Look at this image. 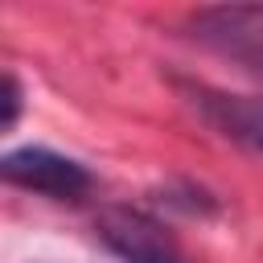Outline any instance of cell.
I'll return each mask as SVG.
<instances>
[{
    "label": "cell",
    "instance_id": "obj_1",
    "mask_svg": "<svg viewBox=\"0 0 263 263\" xmlns=\"http://www.w3.org/2000/svg\"><path fill=\"white\" fill-rule=\"evenodd\" d=\"M0 177L8 185L41 193L49 201H78L95 185V177L82 160H74L66 152H53V148H41V144H25V148L4 152L0 156Z\"/></svg>",
    "mask_w": 263,
    "mask_h": 263
},
{
    "label": "cell",
    "instance_id": "obj_2",
    "mask_svg": "<svg viewBox=\"0 0 263 263\" xmlns=\"http://www.w3.org/2000/svg\"><path fill=\"white\" fill-rule=\"evenodd\" d=\"M99 238L123 263H189V255L177 247V238L156 218L127 210V205H115L99 218Z\"/></svg>",
    "mask_w": 263,
    "mask_h": 263
},
{
    "label": "cell",
    "instance_id": "obj_3",
    "mask_svg": "<svg viewBox=\"0 0 263 263\" xmlns=\"http://www.w3.org/2000/svg\"><path fill=\"white\" fill-rule=\"evenodd\" d=\"M189 95L210 127H218L226 140L263 156V95H226L210 86H193Z\"/></svg>",
    "mask_w": 263,
    "mask_h": 263
},
{
    "label": "cell",
    "instance_id": "obj_4",
    "mask_svg": "<svg viewBox=\"0 0 263 263\" xmlns=\"http://www.w3.org/2000/svg\"><path fill=\"white\" fill-rule=\"evenodd\" d=\"M201 41L263 62V8H205L193 16Z\"/></svg>",
    "mask_w": 263,
    "mask_h": 263
},
{
    "label": "cell",
    "instance_id": "obj_5",
    "mask_svg": "<svg viewBox=\"0 0 263 263\" xmlns=\"http://www.w3.org/2000/svg\"><path fill=\"white\" fill-rule=\"evenodd\" d=\"M16 119H21V82H16V74H4V119H0V127L12 132Z\"/></svg>",
    "mask_w": 263,
    "mask_h": 263
}]
</instances>
